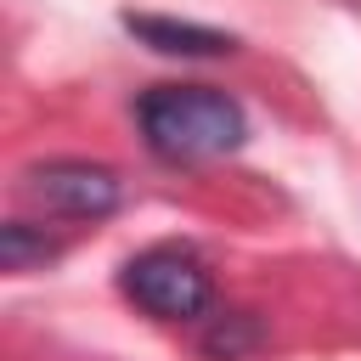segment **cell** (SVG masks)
Instances as JSON below:
<instances>
[{"mask_svg":"<svg viewBox=\"0 0 361 361\" xmlns=\"http://www.w3.org/2000/svg\"><path fill=\"white\" fill-rule=\"evenodd\" d=\"M124 293H130L147 316H164V322H192V316H203L209 299H214L203 259L186 254V248H175V243L141 248V254L124 265Z\"/></svg>","mask_w":361,"mask_h":361,"instance_id":"7a4b0ae2","label":"cell"},{"mask_svg":"<svg viewBox=\"0 0 361 361\" xmlns=\"http://www.w3.org/2000/svg\"><path fill=\"white\" fill-rule=\"evenodd\" d=\"M135 124L147 147L169 164H203L243 147L248 118L243 107L214 85H152L135 102Z\"/></svg>","mask_w":361,"mask_h":361,"instance_id":"6da1fadb","label":"cell"},{"mask_svg":"<svg viewBox=\"0 0 361 361\" xmlns=\"http://www.w3.org/2000/svg\"><path fill=\"white\" fill-rule=\"evenodd\" d=\"M23 197L56 220H107L124 197L118 175L102 169V164H85V158H51V164H34L23 175Z\"/></svg>","mask_w":361,"mask_h":361,"instance_id":"3957f363","label":"cell"},{"mask_svg":"<svg viewBox=\"0 0 361 361\" xmlns=\"http://www.w3.org/2000/svg\"><path fill=\"white\" fill-rule=\"evenodd\" d=\"M51 254H56V243H51L45 231H34V226H23V220L0 226V265H6V271H28V265H45Z\"/></svg>","mask_w":361,"mask_h":361,"instance_id":"5b68a950","label":"cell"},{"mask_svg":"<svg viewBox=\"0 0 361 361\" xmlns=\"http://www.w3.org/2000/svg\"><path fill=\"white\" fill-rule=\"evenodd\" d=\"M254 338H259V333H254V322L231 310V316H220V322L209 327V338H203V350H209V355H226V361H231V355H243V350H248Z\"/></svg>","mask_w":361,"mask_h":361,"instance_id":"8992f818","label":"cell"},{"mask_svg":"<svg viewBox=\"0 0 361 361\" xmlns=\"http://www.w3.org/2000/svg\"><path fill=\"white\" fill-rule=\"evenodd\" d=\"M124 28L141 39V45H152V51H164V56H220V51H231L237 39L231 34H220V28H203V23H180V17H124Z\"/></svg>","mask_w":361,"mask_h":361,"instance_id":"277c9868","label":"cell"}]
</instances>
